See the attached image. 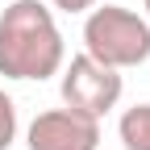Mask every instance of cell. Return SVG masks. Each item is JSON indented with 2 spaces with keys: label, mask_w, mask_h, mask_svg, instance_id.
<instances>
[{
  "label": "cell",
  "mask_w": 150,
  "mask_h": 150,
  "mask_svg": "<svg viewBox=\"0 0 150 150\" xmlns=\"http://www.w3.org/2000/svg\"><path fill=\"white\" fill-rule=\"evenodd\" d=\"M63 67V33L54 13L38 0H13L0 13V75L4 79H50Z\"/></svg>",
  "instance_id": "obj_1"
},
{
  "label": "cell",
  "mask_w": 150,
  "mask_h": 150,
  "mask_svg": "<svg viewBox=\"0 0 150 150\" xmlns=\"http://www.w3.org/2000/svg\"><path fill=\"white\" fill-rule=\"evenodd\" d=\"M83 54L112 71L138 67L150 59V21L121 4L92 8L83 21Z\"/></svg>",
  "instance_id": "obj_2"
},
{
  "label": "cell",
  "mask_w": 150,
  "mask_h": 150,
  "mask_svg": "<svg viewBox=\"0 0 150 150\" xmlns=\"http://www.w3.org/2000/svg\"><path fill=\"white\" fill-rule=\"evenodd\" d=\"M117 100H121V75L112 67L88 59V54H75L67 63V71H63V104L71 112H83V117L100 121L108 108H117Z\"/></svg>",
  "instance_id": "obj_3"
},
{
  "label": "cell",
  "mask_w": 150,
  "mask_h": 150,
  "mask_svg": "<svg viewBox=\"0 0 150 150\" xmlns=\"http://www.w3.org/2000/svg\"><path fill=\"white\" fill-rule=\"evenodd\" d=\"M29 150H96L100 146V121L83 117L71 108H50L38 112L29 134H25Z\"/></svg>",
  "instance_id": "obj_4"
},
{
  "label": "cell",
  "mask_w": 150,
  "mask_h": 150,
  "mask_svg": "<svg viewBox=\"0 0 150 150\" xmlns=\"http://www.w3.org/2000/svg\"><path fill=\"white\" fill-rule=\"evenodd\" d=\"M121 142L125 150H150V104H134L121 112Z\"/></svg>",
  "instance_id": "obj_5"
},
{
  "label": "cell",
  "mask_w": 150,
  "mask_h": 150,
  "mask_svg": "<svg viewBox=\"0 0 150 150\" xmlns=\"http://www.w3.org/2000/svg\"><path fill=\"white\" fill-rule=\"evenodd\" d=\"M17 138V108H13V96L0 92V150H8Z\"/></svg>",
  "instance_id": "obj_6"
},
{
  "label": "cell",
  "mask_w": 150,
  "mask_h": 150,
  "mask_svg": "<svg viewBox=\"0 0 150 150\" xmlns=\"http://www.w3.org/2000/svg\"><path fill=\"white\" fill-rule=\"evenodd\" d=\"M50 4L63 13H88V8H96V0H50Z\"/></svg>",
  "instance_id": "obj_7"
},
{
  "label": "cell",
  "mask_w": 150,
  "mask_h": 150,
  "mask_svg": "<svg viewBox=\"0 0 150 150\" xmlns=\"http://www.w3.org/2000/svg\"><path fill=\"white\" fill-rule=\"evenodd\" d=\"M146 17H150V0H146Z\"/></svg>",
  "instance_id": "obj_8"
}]
</instances>
